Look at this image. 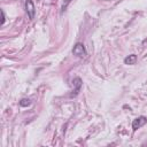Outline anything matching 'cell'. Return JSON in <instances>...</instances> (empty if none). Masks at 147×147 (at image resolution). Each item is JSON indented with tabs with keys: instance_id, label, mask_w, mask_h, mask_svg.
Returning a JSON list of instances; mask_svg holds the SVG:
<instances>
[{
	"instance_id": "5",
	"label": "cell",
	"mask_w": 147,
	"mask_h": 147,
	"mask_svg": "<svg viewBox=\"0 0 147 147\" xmlns=\"http://www.w3.org/2000/svg\"><path fill=\"white\" fill-rule=\"evenodd\" d=\"M136 62H137V55L136 54H131L124 59L125 64H136Z\"/></svg>"
},
{
	"instance_id": "2",
	"label": "cell",
	"mask_w": 147,
	"mask_h": 147,
	"mask_svg": "<svg viewBox=\"0 0 147 147\" xmlns=\"http://www.w3.org/2000/svg\"><path fill=\"white\" fill-rule=\"evenodd\" d=\"M25 11L29 16L30 20H33L34 18V14H36V8H34V5L32 2V0H25Z\"/></svg>"
},
{
	"instance_id": "4",
	"label": "cell",
	"mask_w": 147,
	"mask_h": 147,
	"mask_svg": "<svg viewBox=\"0 0 147 147\" xmlns=\"http://www.w3.org/2000/svg\"><path fill=\"white\" fill-rule=\"evenodd\" d=\"M72 85H74V92H72L71 96H76V95L79 93V91H80V87H82V85H83V83H82V79H80L79 77H76V78H74V79H72Z\"/></svg>"
},
{
	"instance_id": "3",
	"label": "cell",
	"mask_w": 147,
	"mask_h": 147,
	"mask_svg": "<svg viewBox=\"0 0 147 147\" xmlns=\"http://www.w3.org/2000/svg\"><path fill=\"white\" fill-rule=\"evenodd\" d=\"M146 123H147V118H146L145 116H139V117L134 118L133 122H132V129H133V131H136V130H138L139 127L144 126Z\"/></svg>"
},
{
	"instance_id": "7",
	"label": "cell",
	"mask_w": 147,
	"mask_h": 147,
	"mask_svg": "<svg viewBox=\"0 0 147 147\" xmlns=\"http://www.w3.org/2000/svg\"><path fill=\"white\" fill-rule=\"evenodd\" d=\"M70 1H71V0H65V3L62 5V9H61V11H64V10H65V8H67V6H68V3H69Z\"/></svg>"
},
{
	"instance_id": "1",
	"label": "cell",
	"mask_w": 147,
	"mask_h": 147,
	"mask_svg": "<svg viewBox=\"0 0 147 147\" xmlns=\"http://www.w3.org/2000/svg\"><path fill=\"white\" fill-rule=\"evenodd\" d=\"M72 54L78 56V57H84L86 55V49H85L84 45L80 42H77L72 48Z\"/></svg>"
},
{
	"instance_id": "6",
	"label": "cell",
	"mask_w": 147,
	"mask_h": 147,
	"mask_svg": "<svg viewBox=\"0 0 147 147\" xmlns=\"http://www.w3.org/2000/svg\"><path fill=\"white\" fill-rule=\"evenodd\" d=\"M30 105H31V100H30V99L24 98V99H22V100L20 101V106H21V107H28V106H30Z\"/></svg>"
},
{
	"instance_id": "8",
	"label": "cell",
	"mask_w": 147,
	"mask_h": 147,
	"mask_svg": "<svg viewBox=\"0 0 147 147\" xmlns=\"http://www.w3.org/2000/svg\"><path fill=\"white\" fill-rule=\"evenodd\" d=\"M5 23V13H3V10L1 9V25Z\"/></svg>"
}]
</instances>
